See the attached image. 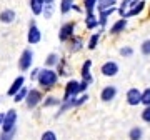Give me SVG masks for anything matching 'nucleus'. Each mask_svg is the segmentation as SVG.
<instances>
[{
  "instance_id": "1",
  "label": "nucleus",
  "mask_w": 150,
  "mask_h": 140,
  "mask_svg": "<svg viewBox=\"0 0 150 140\" xmlns=\"http://www.w3.org/2000/svg\"><path fill=\"white\" fill-rule=\"evenodd\" d=\"M37 80H38V85L48 90V88H52L59 82V74L54 72L52 69H38Z\"/></svg>"
},
{
  "instance_id": "2",
  "label": "nucleus",
  "mask_w": 150,
  "mask_h": 140,
  "mask_svg": "<svg viewBox=\"0 0 150 140\" xmlns=\"http://www.w3.org/2000/svg\"><path fill=\"white\" fill-rule=\"evenodd\" d=\"M0 127H2V132H10V130L17 129V112L13 108H10L4 115V122H2Z\"/></svg>"
},
{
  "instance_id": "3",
  "label": "nucleus",
  "mask_w": 150,
  "mask_h": 140,
  "mask_svg": "<svg viewBox=\"0 0 150 140\" xmlns=\"http://www.w3.org/2000/svg\"><path fill=\"white\" fill-rule=\"evenodd\" d=\"M32 62H33V52L30 49H25L22 52L20 59H18V69H20L22 72H27V70H30V67H32Z\"/></svg>"
},
{
  "instance_id": "4",
  "label": "nucleus",
  "mask_w": 150,
  "mask_h": 140,
  "mask_svg": "<svg viewBox=\"0 0 150 140\" xmlns=\"http://www.w3.org/2000/svg\"><path fill=\"white\" fill-rule=\"evenodd\" d=\"M23 100L27 102V107L28 108H35L38 103L42 102V92L37 90V88H30V90L27 92V95H25Z\"/></svg>"
},
{
  "instance_id": "5",
  "label": "nucleus",
  "mask_w": 150,
  "mask_h": 140,
  "mask_svg": "<svg viewBox=\"0 0 150 140\" xmlns=\"http://www.w3.org/2000/svg\"><path fill=\"white\" fill-rule=\"evenodd\" d=\"M40 38H42V33H40V30H38L37 27V22L32 20L30 22V25H28V35H27V40L28 43H38L40 42Z\"/></svg>"
},
{
  "instance_id": "6",
  "label": "nucleus",
  "mask_w": 150,
  "mask_h": 140,
  "mask_svg": "<svg viewBox=\"0 0 150 140\" xmlns=\"http://www.w3.org/2000/svg\"><path fill=\"white\" fill-rule=\"evenodd\" d=\"M80 93V83L77 80H70L67 85H65V97H64V102L69 100L70 97H75Z\"/></svg>"
},
{
  "instance_id": "7",
  "label": "nucleus",
  "mask_w": 150,
  "mask_h": 140,
  "mask_svg": "<svg viewBox=\"0 0 150 140\" xmlns=\"http://www.w3.org/2000/svg\"><path fill=\"white\" fill-rule=\"evenodd\" d=\"M74 30H75V23H74V22H69V23L62 25V28L59 30L60 42H67V40H69L72 35H74Z\"/></svg>"
},
{
  "instance_id": "8",
  "label": "nucleus",
  "mask_w": 150,
  "mask_h": 140,
  "mask_svg": "<svg viewBox=\"0 0 150 140\" xmlns=\"http://www.w3.org/2000/svg\"><path fill=\"white\" fill-rule=\"evenodd\" d=\"M100 72H102V75H105V77H115L118 74V64L117 62H113V60L105 62V64L102 65Z\"/></svg>"
},
{
  "instance_id": "9",
  "label": "nucleus",
  "mask_w": 150,
  "mask_h": 140,
  "mask_svg": "<svg viewBox=\"0 0 150 140\" xmlns=\"http://www.w3.org/2000/svg\"><path fill=\"white\" fill-rule=\"evenodd\" d=\"M115 95H117V88L113 85H107V87H103L102 93H100V98H102V102H112L115 98Z\"/></svg>"
},
{
  "instance_id": "10",
  "label": "nucleus",
  "mask_w": 150,
  "mask_h": 140,
  "mask_svg": "<svg viewBox=\"0 0 150 140\" xmlns=\"http://www.w3.org/2000/svg\"><path fill=\"white\" fill-rule=\"evenodd\" d=\"M140 93H142V92H140L139 88H130V90L127 92V103L132 105V107L139 105L140 103Z\"/></svg>"
},
{
  "instance_id": "11",
  "label": "nucleus",
  "mask_w": 150,
  "mask_h": 140,
  "mask_svg": "<svg viewBox=\"0 0 150 140\" xmlns=\"http://www.w3.org/2000/svg\"><path fill=\"white\" fill-rule=\"evenodd\" d=\"M23 83H25V77H17L15 80L12 82V85H10V88H8V90H7V95H10V97H13V95H15L17 92L20 90L22 87H23Z\"/></svg>"
},
{
  "instance_id": "12",
  "label": "nucleus",
  "mask_w": 150,
  "mask_h": 140,
  "mask_svg": "<svg viewBox=\"0 0 150 140\" xmlns=\"http://www.w3.org/2000/svg\"><path fill=\"white\" fill-rule=\"evenodd\" d=\"M15 20V12L12 10V8H5V10L0 12V22L2 23H12V22Z\"/></svg>"
},
{
  "instance_id": "13",
  "label": "nucleus",
  "mask_w": 150,
  "mask_h": 140,
  "mask_svg": "<svg viewBox=\"0 0 150 140\" xmlns=\"http://www.w3.org/2000/svg\"><path fill=\"white\" fill-rule=\"evenodd\" d=\"M144 8H145V2H144V0H139V2H137V4H135V5L132 7L129 12H125V13H123V18H127V17H134V15H139V13L144 10Z\"/></svg>"
},
{
  "instance_id": "14",
  "label": "nucleus",
  "mask_w": 150,
  "mask_h": 140,
  "mask_svg": "<svg viewBox=\"0 0 150 140\" xmlns=\"http://www.w3.org/2000/svg\"><path fill=\"white\" fill-rule=\"evenodd\" d=\"M90 67H92V62L90 60H85V62H83V67H82V78H83V82H87V83H92V82H93V78H92V75H90Z\"/></svg>"
},
{
  "instance_id": "15",
  "label": "nucleus",
  "mask_w": 150,
  "mask_h": 140,
  "mask_svg": "<svg viewBox=\"0 0 150 140\" xmlns=\"http://www.w3.org/2000/svg\"><path fill=\"white\" fill-rule=\"evenodd\" d=\"M125 27H127V18H123V17H122L120 20H117L112 27H110V33H112V35H117V33L123 32Z\"/></svg>"
},
{
  "instance_id": "16",
  "label": "nucleus",
  "mask_w": 150,
  "mask_h": 140,
  "mask_svg": "<svg viewBox=\"0 0 150 140\" xmlns=\"http://www.w3.org/2000/svg\"><path fill=\"white\" fill-rule=\"evenodd\" d=\"M83 47V40H82L80 37H72L69 38V49L72 50V52H79V50Z\"/></svg>"
},
{
  "instance_id": "17",
  "label": "nucleus",
  "mask_w": 150,
  "mask_h": 140,
  "mask_svg": "<svg viewBox=\"0 0 150 140\" xmlns=\"http://www.w3.org/2000/svg\"><path fill=\"white\" fill-rule=\"evenodd\" d=\"M30 10H32L33 15H40L43 8V0H30Z\"/></svg>"
},
{
  "instance_id": "18",
  "label": "nucleus",
  "mask_w": 150,
  "mask_h": 140,
  "mask_svg": "<svg viewBox=\"0 0 150 140\" xmlns=\"http://www.w3.org/2000/svg\"><path fill=\"white\" fill-rule=\"evenodd\" d=\"M97 25H98V20H97V17L93 15V12H92V13H87L85 27L88 28V30H93V28H97Z\"/></svg>"
},
{
  "instance_id": "19",
  "label": "nucleus",
  "mask_w": 150,
  "mask_h": 140,
  "mask_svg": "<svg viewBox=\"0 0 150 140\" xmlns=\"http://www.w3.org/2000/svg\"><path fill=\"white\" fill-rule=\"evenodd\" d=\"M142 135H144L142 129H140V127H134V129L130 130L129 139H130V140H140V139H142Z\"/></svg>"
},
{
  "instance_id": "20",
  "label": "nucleus",
  "mask_w": 150,
  "mask_h": 140,
  "mask_svg": "<svg viewBox=\"0 0 150 140\" xmlns=\"http://www.w3.org/2000/svg\"><path fill=\"white\" fill-rule=\"evenodd\" d=\"M72 5H74V0H62L60 2V12L62 13H69Z\"/></svg>"
},
{
  "instance_id": "21",
  "label": "nucleus",
  "mask_w": 150,
  "mask_h": 140,
  "mask_svg": "<svg viewBox=\"0 0 150 140\" xmlns=\"http://www.w3.org/2000/svg\"><path fill=\"white\" fill-rule=\"evenodd\" d=\"M59 62H60L59 55L57 54H50L47 57V60H45V65H47V67H54V65H57Z\"/></svg>"
},
{
  "instance_id": "22",
  "label": "nucleus",
  "mask_w": 150,
  "mask_h": 140,
  "mask_svg": "<svg viewBox=\"0 0 150 140\" xmlns=\"http://www.w3.org/2000/svg\"><path fill=\"white\" fill-rule=\"evenodd\" d=\"M140 103H144L145 107L150 105V88H145V90L140 93Z\"/></svg>"
},
{
  "instance_id": "23",
  "label": "nucleus",
  "mask_w": 150,
  "mask_h": 140,
  "mask_svg": "<svg viewBox=\"0 0 150 140\" xmlns=\"http://www.w3.org/2000/svg\"><path fill=\"white\" fill-rule=\"evenodd\" d=\"M27 92H28V88L22 87L20 90H18V92L15 93V95H13V100H15V102H22V100L25 98V95H27Z\"/></svg>"
},
{
  "instance_id": "24",
  "label": "nucleus",
  "mask_w": 150,
  "mask_h": 140,
  "mask_svg": "<svg viewBox=\"0 0 150 140\" xmlns=\"http://www.w3.org/2000/svg\"><path fill=\"white\" fill-rule=\"evenodd\" d=\"M98 40H100V33H93V35H90V40H88V49L93 50L97 47V43H98Z\"/></svg>"
},
{
  "instance_id": "25",
  "label": "nucleus",
  "mask_w": 150,
  "mask_h": 140,
  "mask_svg": "<svg viewBox=\"0 0 150 140\" xmlns=\"http://www.w3.org/2000/svg\"><path fill=\"white\" fill-rule=\"evenodd\" d=\"M42 12H43V17H45V18H50V17H52V13H54V5H52V4H47V5L43 4Z\"/></svg>"
},
{
  "instance_id": "26",
  "label": "nucleus",
  "mask_w": 150,
  "mask_h": 140,
  "mask_svg": "<svg viewBox=\"0 0 150 140\" xmlns=\"http://www.w3.org/2000/svg\"><path fill=\"white\" fill-rule=\"evenodd\" d=\"M54 105H60V100L57 97H47L43 102V107H54Z\"/></svg>"
},
{
  "instance_id": "27",
  "label": "nucleus",
  "mask_w": 150,
  "mask_h": 140,
  "mask_svg": "<svg viewBox=\"0 0 150 140\" xmlns=\"http://www.w3.org/2000/svg\"><path fill=\"white\" fill-rule=\"evenodd\" d=\"M15 134H17V129L10 130V132H2V135H0V140H13Z\"/></svg>"
},
{
  "instance_id": "28",
  "label": "nucleus",
  "mask_w": 150,
  "mask_h": 140,
  "mask_svg": "<svg viewBox=\"0 0 150 140\" xmlns=\"http://www.w3.org/2000/svg\"><path fill=\"white\" fill-rule=\"evenodd\" d=\"M83 4H85L87 13H92L93 8H95V5H97V0H83Z\"/></svg>"
},
{
  "instance_id": "29",
  "label": "nucleus",
  "mask_w": 150,
  "mask_h": 140,
  "mask_svg": "<svg viewBox=\"0 0 150 140\" xmlns=\"http://www.w3.org/2000/svg\"><path fill=\"white\" fill-rule=\"evenodd\" d=\"M140 52H142L144 55H150V38L145 40V42L140 45Z\"/></svg>"
},
{
  "instance_id": "30",
  "label": "nucleus",
  "mask_w": 150,
  "mask_h": 140,
  "mask_svg": "<svg viewBox=\"0 0 150 140\" xmlns=\"http://www.w3.org/2000/svg\"><path fill=\"white\" fill-rule=\"evenodd\" d=\"M40 140H57V135H55L52 130H47V132L42 134V139Z\"/></svg>"
},
{
  "instance_id": "31",
  "label": "nucleus",
  "mask_w": 150,
  "mask_h": 140,
  "mask_svg": "<svg viewBox=\"0 0 150 140\" xmlns=\"http://www.w3.org/2000/svg\"><path fill=\"white\" fill-rule=\"evenodd\" d=\"M142 120L147 122V124H150V105H147V107L144 108V112H142Z\"/></svg>"
},
{
  "instance_id": "32",
  "label": "nucleus",
  "mask_w": 150,
  "mask_h": 140,
  "mask_svg": "<svg viewBox=\"0 0 150 140\" xmlns=\"http://www.w3.org/2000/svg\"><path fill=\"white\" fill-rule=\"evenodd\" d=\"M120 55L122 57H132L134 55V49L132 47H123V49H120Z\"/></svg>"
},
{
  "instance_id": "33",
  "label": "nucleus",
  "mask_w": 150,
  "mask_h": 140,
  "mask_svg": "<svg viewBox=\"0 0 150 140\" xmlns=\"http://www.w3.org/2000/svg\"><path fill=\"white\" fill-rule=\"evenodd\" d=\"M87 87H88V83H87V82H82V83H80V92H85Z\"/></svg>"
},
{
  "instance_id": "34",
  "label": "nucleus",
  "mask_w": 150,
  "mask_h": 140,
  "mask_svg": "<svg viewBox=\"0 0 150 140\" xmlns=\"http://www.w3.org/2000/svg\"><path fill=\"white\" fill-rule=\"evenodd\" d=\"M37 74H38V69H35L32 72V78H37Z\"/></svg>"
},
{
  "instance_id": "35",
  "label": "nucleus",
  "mask_w": 150,
  "mask_h": 140,
  "mask_svg": "<svg viewBox=\"0 0 150 140\" xmlns=\"http://www.w3.org/2000/svg\"><path fill=\"white\" fill-rule=\"evenodd\" d=\"M4 115H5V113H0V125H2V122H4Z\"/></svg>"
}]
</instances>
